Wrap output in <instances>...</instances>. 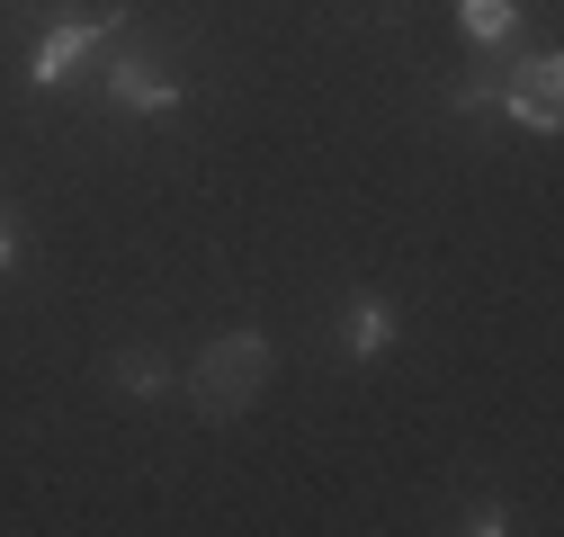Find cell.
<instances>
[{"instance_id": "cell-1", "label": "cell", "mask_w": 564, "mask_h": 537, "mask_svg": "<svg viewBox=\"0 0 564 537\" xmlns=\"http://www.w3.org/2000/svg\"><path fill=\"white\" fill-rule=\"evenodd\" d=\"M269 341L260 331H225V341H206L197 350V368H188V394H197V413L206 421H234V413H251V394L269 385Z\"/></svg>"}, {"instance_id": "cell-2", "label": "cell", "mask_w": 564, "mask_h": 537, "mask_svg": "<svg viewBox=\"0 0 564 537\" xmlns=\"http://www.w3.org/2000/svg\"><path fill=\"white\" fill-rule=\"evenodd\" d=\"M555 90H564V63H555V54H529V63H520V81H511V90H492V108H520L538 134H555V125H564V99H555Z\"/></svg>"}, {"instance_id": "cell-3", "label": "cell", "mask_w": 564, "mask_h": 537, "mask_svg": "<svg viewBox=\"0 0 564 537\" xmlns=\"http://www.w3.org/2000/svg\"><path fill=\"white\" fill-rule=\"evenodd\" d=\"M108 99L126 108V117H162V108H180V81L162 73V63H117V73H108Z\"/></svg>"}, {"instance_id": "cell-4", "label": "cell", "mask_w": 564, "mask_h": 537, "mask_svg": "<svg viewBox=\"0 0 564 537\" xmlns=\"http://www.w3.org/2000/svg\"><path fill=\"white\" fill-rule=\"evenodd\" d=\"M108 28H117V19H63V28H54L45 45H36L28 81H36V90H45V81H63V73H73V63H82V54H90V45L108 36Z\"/></svg>"}, {"instance_id": "cell-5", "label": "cell", "mask_w": 564, "mask_h": 537, "mask_svg": "<svg viewBox=\"0 0 564 537\" xmlns=\"http://www.w3.org/2000/svg\"><path fill=\"white\" fill-rule=\"evenodd\" d=\"M386 296H349V331H340V341H349V359H377L386 350Z\"/></svg>"}, {"instance_id": "cell-6", "label": "cell", "mask_w": 564, "mask_h": 537, "mask_svg": "<svg viewBox=\"0 0 564 537\" xmlns=\"http://www.w3.org/2000/svg\"><path fill=\"white\" fill-rule=\"evenodd\" d=\"M108 376H117V394H162V385H171L162 350H117V359H108Z\"/></svg>"}, {"instance_id": "cell-7", "label": "cell", "mask_w": 564, "mask_h": 537, "mask_svg": "<svg viewBox=\"0 0 564 537\" xmlns=\"http://www.w3.org/2000/svg\"><path fill=\"white\" fill-rule=\"evenodd\" d=\"M457 19H466V36H475V45H511V28H520L511 0H466Z\"/></svg>"}, {"instance_id": "cell-8", "label": "cell", "mask_w": 564, "mask_h": 537, "mask_svg": "<svg viewBox=\"0 0 564 537\" xmlns=\"http://www.w3.org/2000/svg\"><path fill=\"white\" fill-rule=\"evenodd\" d=\"M10 260H19V224H10V216H0V268H10Z\"/></svg>"}]
</instances>
